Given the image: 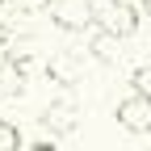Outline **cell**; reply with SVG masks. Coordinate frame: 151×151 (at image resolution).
I'll return each instance as SVG.
<instances>
[{
  "instance_id": "obj_3",
  "label": "cell",
  "mask_w": 151,
  "mask_h": 151,
  "mask_svg": "<svg viewBox=\"0 0 151 151\" xmlns=\"http://www.w3.org/2000/svg\"><path fill=\"white\" fill-rule=\"evenodd\" d=\"M46 4H50V21L67 34H80L92 25V0H46Z\"/></svg>"
},
{
  "instance_id": "obj_1",
  "label": "cell",
  "mask_w": 151,
  "mask_h": 151,
  "mask_svg": "<svg viewBox=\"0 0 151 151\" xmlns=\"http://www.w3.org/2000/svg\"><path fill=\"white\" fill-rule=\"evenodd\" d=\"M92 25L113 38H130L139 29V9L130 0H92Z\"/></svg>"
},
{
  "instance_id": "obj_4",
  "label": "cell",
  "mask_w": 151,
  "mask_h": 151,
  "mask_svg": "<svg viewBox=\"0 0 151 151\" xmlns=\"http://www.w3.org/2000/svg\"><path fill=\"white\" fill-rule=\"evenodd\" d=\"M25 143V134L17 130V122H9V118H0V151H17Z\"/></svg>"
},
{
  "instance_id": "obj_2",
  "label": "cell",
  "mask_w": 151,
  "mask_h": 151,
  "mask_svg": "<svg viewBox=\"0 0 151 151\" xmlns=\"http://www.w3.org/2000/svg\"><path fill=\"white\" fill-rule=\"evenodd\" d=\"M113 118H118V126L130 130V134H147V130H151V92L147 88H134L130 97L118 101Z\"/></svg>"
},
{
  "instance_id": "obj_5",
  "label": "cell",
  "mask_w": 151,
  "mask_h": 151,
  "mask_svg": "<svg viewBox=\"0 0 151 151\" xmlns=\"http://www.w3.org/2000/svg\"><path fill=\"white\" fill-rule=\"evenodd\" d=\"M130 4H147V0H130Z\"/></svg>"
},
{
  "instance_id": "obj_6",
  "label": "cell",
  "mask_w": 151,
  "mask_h": 151,
  "mask_svg": "<svg viewBox=\"0 0 151 151\" xmlns=\"http://www.w3.org/2000/svg\"><path fill=\"white\" fill-rule=\"evenodd\" d=\"M0 9H4V0H0Z\"/></svg>"
}]
</instances>
